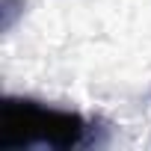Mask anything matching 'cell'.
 Segmentation results:
<instances>
[{
  "label": "cell",
  "mask_w": 151,
  "mask_h": 151,
  "mask_svg": "<svg viewBox=\"0 0 151 151\" xmlns=\"http://www.w3.org/2000/svg\"><path fill=\"white\" fill-rule=\"evenodd\" d=\"M86 133V122L77 113L50 110L36 101L6 98L0 107V148H27V145H50L71 148Z\"/></svg>",
  "instance_id": "1"
}]
</instances>
